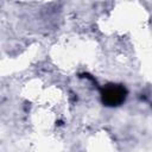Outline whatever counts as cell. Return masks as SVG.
Masks as SVG:
<instances>
[{"label": "cell", "mask_w": 152, "mask_h": 152, "mask_svg": "<svg viewBox=\"0 0 152 152\" xmlns=\"http://www.w3.org/2000/svg\"><path fill=\"white\" fill-rule=\"evenodd\" d=\"M126 97V89L121 86L110 84L102 91V100L108 106H118Z\"/></svg>", "instance_id": "cell-1"}]
</instances>
